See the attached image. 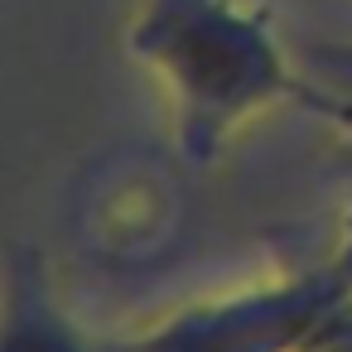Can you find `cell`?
I'll list each match as a JSON object with an SVG mask.
<instances>
[{
	"label": "cell",
	"instance_id": "cell-1",
	"mask_svg": "<svg viewBox=\"0 0 352 352\" xmlns=\"http://www.w3.org/2000/svg\"><path fill=\"white\" fill-rule=\"evenodd\" d=\"M126 54L160 82L174 155L188 169H212L256 116L309 92L270 15L251 0H140Z\"/></svg>",
	"mask_w": 352,
	"mask_h": 352
},
{
	"label": "cell",
	"instance_id": "cell-2",
	"mask_svg": "<svg viewBox=\"0 0 352 352\" xmlns=\"http://www.w3.org/2000/svg\"><path fill=\"white\" fill-rule=\"evenodd\" d=\"M352 304L333 265L184 304L121 352H309Z\"/></svg>",
	"mask_w": 352,
	"mask_h": 352
},
{
	"label": "cell",
	"instance_id": "cell-3",
	"mask_svg": "<svg viewBox=\"0 0 352 352\" xmlns=\"http://www.w3.org/2000/svg\"><path fill=\"white\" fill-rule=\"evenodd\" d=\"M184 232V188L160 160H111L78 208L82 251L111 270H140L174 251Z\"/></svg>",
	"mask_w": 352,
	"mask_h": 352
},
{
	"label": "cell",
	"instance_id": "cell-4",
	"mask_svg": "<svg viewBox=\"0 0 352 352\" xmlns=\"http://www.w3.org/2000/svg\"><path fill=\"white\" fill-rule=\"evenodd\" d=\"M0 352H107L63 304L39 246H15L0 270Z\"/></svg>",
	"mask_w": 352,
	"mask_h": 352
},
{
	"label": "cell",
	"instance_id": "cell-5",
	"mask_svg": "<svg viewBox=\"0 0 352 352\" xmlns=\"http://www.w3.org/2000/svg\"><path fill=\"white\" fill-rule=\"evenodd\" d=\"M304 73L314 87L352 97V39H318L304 49Z\"/></svg>",
	"mask_w": 352,
	"mask_h": 352
},
{
	"label": "cell",
	"instance_id": "cell-6",
	"mask_svg": "<svg viewBox=\"0 0 352 352\" xmlns=\"http://www.w3.org/2000/svg\"><path fill=\"white\" fill-rule=\"evenodd\" d=\"M304 107H314V111H318L328 126H338V135H342V140H347V150H352V97L328 92V87H314V82H309Z\"/></svg>",
	"mask_w": 352,
	"mask_h": 352
},
{
	"label": "cell",
	"instance_id": "cell-7",
	"mask_svg": "<svg viewBox=\"0 0 352 352\" xmlns=\"http://www.w3.org/2000/svg\"><path fill=\"white\" fill-rule=\"evenodd\" d=\"M333 270H338V280L352 289V212H347V222H342V232H338V251H333V261H328Z\"/></svg>",
	"mask_w": 352,
	"mask_h": 352
}]
</instances>
